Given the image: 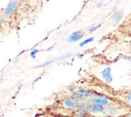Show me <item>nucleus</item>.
Wrapping results in <instances>:
<instances>
[{"mask_svg": "<svg viewBox=\"0 0 131 117\" xmlns=\"http://www.w3.org/2000/svg\"><path fill=\"white\" fill-rule=\"evenodd\" d=\"M37 53H38V49H32L31 52H30V56L33 57V59H35Z\"/></svg>", "mask_w": 131, "mask_h": 117, "instance_id": "4468645a", "label": "nucleus"}, {"mask_svg": "<svg viewBox=\"0 0 131 117\" xmlns=\"http://www.w3.org/2000/svg\"><path fill=\"white\" fill-rule=\"evenodd\" d=\"M86 102L90 105H100V106H107L111 104V100L103 94H98V93H94L91 96H89Z\"/></svg>", "mask_w": 131, "mask_h": 117, "instance_id": "f257e3e1", "label": "nucleus"}, {"mask_svg": "<svg viewBox=\"0 0 131 117\" xmlns=\"http://www.w3.org/2000/svg\"><path fill=\"white\" fill-rule=\"evenodd\" d=\"M74 92L77 93V94H79V95H81V96H83L85 100H87L89 96H91L92 94L95 93L94 91L89 90V89H85V88H78V89H76Z\"/></svg>", "mask_w": 131, "mask_h": 117, "instance_id": "0eeeda50", "label": "nucleus"}, {"mask_svg": "<svg viewBox=\"0 0 131 117\" xmlns=\"http://www.w3.org/2000/svg\"><path fill=\"white\" fill-rule=\"evenodd\" d=\"M123 18V12L122 11H117L114 16H113V20H112V25L113 26H117Z\"/></svg>", "mask_w": 131, "mask_h": 117, "instance_id": "6e6552de", "label": "nucleus"}, {"mask_svg": "<svg viewBox=\"0 0 131 117\" xmlns=\"http://www.w3.org/2000/svg\"><path fill=\"white\" fill-rule=\"evenodd\" d=\"M84 35H85L84 30H78V31H75V32H73V33L69 36L68 41H69L70 43H72V42H76V41L80 40L81 38H83Z\"/></svg>", "mask_w": 131, "mask_h": 117, "instance_id": "39448f33", "label": "nucleus"}, {"mask_svg": "<svg viewBox=\"0 0 131 117\" xmlns=\"http://www.w3.org/2000/svg\"><path fill=\"white\" fill-rule=\"evenodd\" d=\"M103 113L106 116H110V117H117V116L121 115L118 106H110V105H107V107L105 106Z\"/></svg>", "mask_w": 131, "mask_h": 117, "instance_id": "7ed1b4c3", "label": "nucleus"}, {"mask_svg": "<svg viewBox=\"0 0 131 117\" xmlns=\"http://www.w3.org/2000/svg\"><path fill=\"white\" fill-rule=\"evenodd\" d=\"M101 77L102 79L107 82L111 83L113 81V75H112V71H111V67H105L102 71H101Z\"/></svg>", "mask_w": 131, "mask_h": 117, "instance_id": "423d86ee", "label": "nucleus"}, {"mask_svg": "<svg viewBox=\"0 0 131 117\" xmlns=\"http://www.w3.org/2000/svg\"><path fill=\"white\" fill-rule=\"evenodd\" d=\"M75 117H89V115L84 113V112H82V111H80V110H78L76 112V114H75Z\"/></svg>", "mask_w": 131, "mask_h": 117, "instance_id": "9b49d317", "label": "nucleus"}, {"mask_svg": "<svg viewBox=\"0 0 131 117\" xmlns=\"http://www.w3.org/2000/svg\"><path fill=\"white\" fill-rule=\"evenodd\" d=\"M37 117H50V116H46V115H40V116H37Z\"/></svg>", "mask_w": 131, "mask_h": 117, "instance_id": "dca6fc26", "label": "nucleus"}, {"mask_svg": "<svg viewBox=\"0 0 131 117\" xmlns=\"http://www.w3.org/2000/svg\"><path fill=\"white\" fill-rule=\"evenodd\" d=\"M17 5H18V0H9L4 9V15L7 17L13 15V13L17 8Z\"/></svg>", "mask_w": 131, "mask_h": 117, "instance_id": "f03ea898", "label": "nucleus"}, {"mask_svg": "<svg viewBox=\"0 0 131 117\" xmlns=\"http://www.w3.org/2000/svg\"><path fill=\"white\" fill-rule=\"evenodd\" d=\"M101 26H102V24H101V23H99V24H97L96 26H93V27L89 28V32H90V33H91V32H94V31H96L97 29H99Z\"/></svg>", "mask_w": 131, "mask_h": 117, "instance_id": "ddd939ff", "label": "nucleus"}, {"mask_svg": "<svg viewBox=\"0 0 131 117\" xmlns=\"http://www.w3.org/2000/svg\"><path fill=\"white\" fill-rule=\"evenodd\" d=\"M52 60H50V61H47V62H45V63H43V64H41V65H39V66H36L35 67V69H39V68H44V67H46V66H48V65H50V64H52Z\"/></svg>", "mask_w": 131, "mask_h": 117, "instance_id": "f8f14e48", "label": "nucleus"}, {"mask_svg": "<svg viewBox=\"0 0 131 117\" xmlns=\"http://www.w3.org/2000/svg\"><path fill=\"white\" fill-rule=\"evenodd\" d=\"M102 3H103L102 1H100V2H98V3L96 4V7H97V8H100V7L102 6Z\"/></svg>", "mask_w": 131, "mask_h": 117, "instance_id": "2eb2a0df", "label": "nucleus"}, {"mask_svg": "<svg viewBox=\"0 0 131 117\" xmlns=\"http://www.w3.org/2000/svg\"><path fill=\"white\" fill-rule=\"evenodd\" d=\"M110 1H113V0H110Z\"/></svg>", "mask_w": 131, "mask_h": 117, "instance_id": "f3484780", "label": "nucleus"}, {"mask_svg": "<svg viewBox=\"0 0 131 117\" xmlns=\"http://www.w3.org/2000/svg\"><path fill=\"white\" fill-rule=\"evenodd\" d=\"M94 40V37H89V38H87V39H85L84 41H82L80 44H79V46L80 47H83V46H85V45H87L88 43H90V42H92Z\"/></svg>", "mask_w": 131, "mask_h": 117, "instance_id": "9d476101", "label": "nucleus"}, {"mask_svg": "<svg viewBox=\"0 0 131 117\" xmlns=\"http://www.w3.org/2000/svg\"><path fill=\"white\" fill-rule=\"evenodd\" d=\"M105 106H100V105H92V109L94 114L95 113H103Z\"/></svg>", "mask_w": 131, "mask_h": 117, "instance_id": "1a4fd4ad", "label": "nucleus"}, {"mask_svg": "<svg viewBox=\"0 0 131 117\" xmlns=\"http://www.w3.org/2000/svg\"><path fill=\"white\" fill-rule=\"evenodd\" d=\"M62 106L64 107V108H67V109H78V107H79V102H77V101H75V100H73L71 96L70 98H66V99H63L62 100Z\"/></svg>", "mask_w": 131, "mask_h": 117, "instance_id": "20e7f679", "label": "nucleus"}]
</instances>
